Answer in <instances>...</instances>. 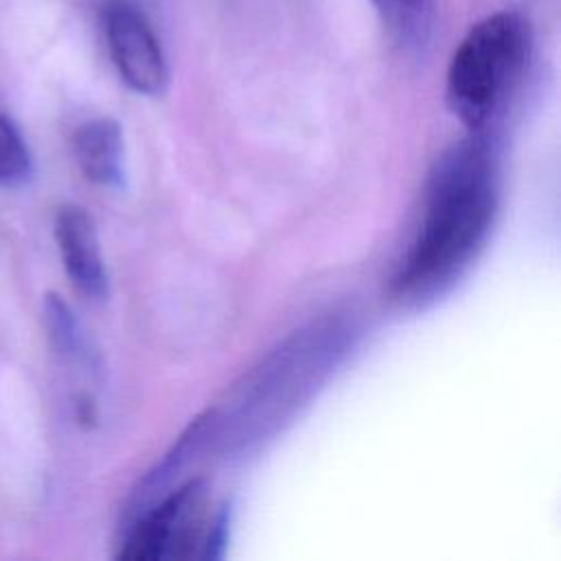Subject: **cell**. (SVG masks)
<instances>
[{
  "instance_id": "1",
  "label": "cell",
  "mask_w": 561,
  "mask_h": 561,
  "mask_svg": "<svg viewBox=\"0 0 561 561\" xmlns=\"http://www.w3.org/2000/svg\"><path fill=\"white\" fill-rule=\"evenodd\" d=\"M495 213L497 158L476 131L438 158L419 230L392 276V296L421 305L445 294L486 243Z\"/></svg>"
},
{
  "instance_id": "2",
  "label": "cell",
  "mask_w": 561,
  "mask_h": 561,
  "mask_svg": "<svg viewBox=\"0 0 561 561\" xmlns=\"http://www.w3.org/2000/svg\"><path fill=\"white\" fill-rule=\"evenodd\" d=\"M530 57V26L517 11L476 22L456 46L445 77L449 112L480 131L506 105Z\"/></svg>"
},
{
  "instance_id": "3",
  "label": "cell",
  "mask_w": 561,
  "mask_h": 561,
  "mask_svg": "<svg viewBox=\"0 0 561 561\" xmlns=\"http://www.w3.org/2000/svg\"><path fill=\"white\" fill-rule=\"evenodd\" d=\"M204 497L206 491L199 480H188L164 495L156 506L142 508L134 524L125 528L118 559L127 561H158V559H184L193 557L195 548H202L208 526L204 524Z\"/></svg>"
},
{
  "instance_id": "4",
  "label": "cell",
  "mask_w": 561,
  "mask_h": 561,
  "mask_svg": "<svg viewBox=\"0 0 561 561\" xmlns=\"http://www.w3.org/2000/svg\"><path fill=\"white\" fill-rule=\"evenodd\" d=\"M101 18L107 50L118 77L138 94H162L169 83V68L145 13L129 0H107Z\"/></svg>"
},
{
  "instance_id": "5",
  "label": "cell",
  "mask_w": 561,
  "mask_h": 561,
  "mask_svg": "<svg viewBox=\"0 0 561 561\" xmlns=\"http://www.w3.org/2000/svg\"><path fill=\"white\" fill-rule=\"evenodd\" d=\"M53 232L72 285L90 300H105L110 276L92 215L79 204H64L55 215Z\"/></svg>"
},
{
  "instance_id": "6",
  "label": "cell",
  "mask_w": 561,
  "mask_h": 561,
  "mask_svg": "<svg viewBox=\"0 0 561 561\" xmlns=\"http://www.w3.org/2000/svg\"><path fill=\"white\" fill-rule=\"evenodd\" d=\"M75 160L96 186L121 188L125 184V140L112 116H96L81 123L72 136Z\"/></svg>"
},
{
  "instance_id": "7",
  "label": "cell",
  "mask_w": 561,
  "mask_h": 561,
  "mask_svg": "<svg viewBox=\"0 0 561 561\" xmlns=\"http://www.w3.org/2000/svg\"><path fill=\"white\" fill-rule=\"evenodd\" d=\"M42 320L46 337L55 353L68 362H88V346L81 324L70 305L55 291H48L42 300Z\"/></svg>"
},
{
  "instance_id": "8",
  "label": "cell",
  "mask_w": 561,
  "mask_h": 561,
  "mask_svg": "<svg viewBox=\"0 0 561 561\" xmlns=\"http://www.w3.org/2000/svg\"><path fill=\"white\" fill-rule=\"evenodd\" d=\"M388 31L403 44H419L430 28V0H373Z\"/></svg>"
},
{
  "instance_id": "9",
  "label": "cell",
  "mask_w": 561,
  "mask_h": 561,
  "mask_svg": "<svg viewBox=\"0 0 561 561\" xmlns=\"http://www.w3.org/2000/svg\"><path fill=\"white\" fill-rule=\"evenodd\" d=\"M31 151L20 129L0 112V184L24 182L31 173Z\"/></svg>"
}]
</instances>
